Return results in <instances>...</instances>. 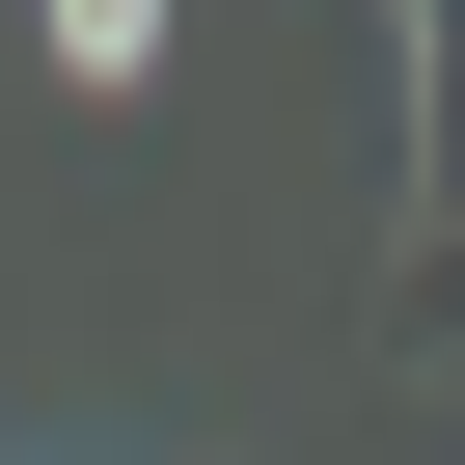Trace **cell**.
<instances>
[{"instance_id":"1","label":"cell","mask_w":465,"mask_h":465,"mask_svg":"<svg viewBox=\"0 0 465 465\" xmlns=\"http://www.w3.org/2000/svg\"><path fill=\"white\" fill-rule=\"evenodd\" d=\"M383 356H411V383H465V219H411V247H383Z\"/></svg>"},{"instance_id":"2","label":"cell","mask_w":465,"mask_h":465,"mask_svg":"<svg viewBox=\"0 0 465 465\" xmlns=\"http://www.w3.org/2000/svg\"><path fill=\"white\" fill-rule=\"evenodd\" d=\"M411 219H465V0L411 28Z\"/></svg>"}]
</instances>
